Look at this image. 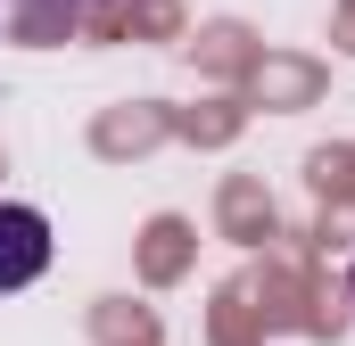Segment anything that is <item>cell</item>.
<instances>
[{"label": "cell", "mask_w": 355, "mask_h": 346, "mask_svg": "<svg viewBox=\"0 0 355 346\" xmlns=\"http://www.w3.org/2000/svg\"><path fill=\"white\" fill-rule=\"evenodd\" d=\"M347 289H355V272H347Z\"/></svg>", "instance_id": "cell-2"}, {"label": "cell", "mask_w": 355, "mask_h": 346, "mask_svg": "<svg viewBox=\"0 0 355 346\" xmlns=\"http://www.w3.org/2000/svg\"><path fill=\"white\" fill-rule=\"evenodd\" d=\"M42 272H50V215L0 198V297L8 289H33Z\"/></svg>", "instance_id": "cell-1"}]
</instances>
